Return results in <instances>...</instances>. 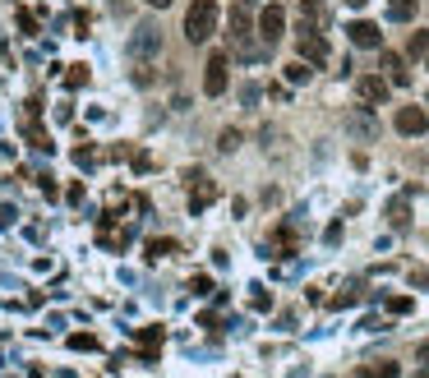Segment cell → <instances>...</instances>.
Listing matches in <instances>:
<instances>
[{"label": "cell", "instance_id": "obj_1", "mask_svg": "<svg viewBox=\"0 0 429 378\" xmlns=\"http://www.w3.org/2000/svg\"><path fill=\"white\" fill-rule=\"evenodd\" d=\"M217 32V0H194L189 14H185V37L194 46H203Z\"/></svg>", "mask_w": 429, "mask_h": 378}, {"label": "cell", "instance_id": "obj_2", "mask_svg": "<svg viewBox=\"0 0 429 378\" xmlns=\"http://www.w3.org/2000/svg\"><path fill=\"white\" fill-rule=\"evenodd\" d=\"M249 19H254V10H249V0H236V10H231V46L245 56V61H254V42H249Z\"/></svg>", "mask_w": 429, "mask_h": 378}, {"label": "cell", "instance_id": "obj_3", "mask_svg": "<svg viewBox=\"0 0 429 378\" xmlns=\"http://www.w3.org/2000/svg\"><path fill=\"white\" fill-rule=\"evenodd\" d=\"M227 51H213V56H208V74H203V92H208V97H222V92H227Z\"/></svg>", "mask_w": 429, "mask_h": 378}, {"label": "cell", "instance_id": "obj_4", "mask_svg": "<svg viewBox=\"0 0 429 378\" xmlns=\"http://www.w3.org/2000/svg\"><path fill=\"white\" fill-rule=\"evenodd\" d=\"M213 198H217V185L208 180V176H199V171H194V176H189V212H194V217H199V212H208V208H213Z\"/></svg>", "mask_w": 429, "mask_h": 378}, {"label": "cell", "instance_id": "obj_5", "mask_svg": "<svg viewBox=\"0 0 429 378\" xmlns=\"http://www.w3.org/2000/svg\"><path fill=\"white\" fill-rule=\"evenodd\" d=\"M295 46H300V61L305 65H328V42L314 28H300V42Z\"/></svg>", "mask_w": 429, "mask_h": 378}, {"label": "cell", "instance_id": "obj_6", "mask_svg": "<svg viewBox=\"0 0 429 378\" xmlns=\"http://www.w3.org/2000/svg\"><path fill=\"white\" fill-rule=\"evenodd\" d=\"M282 32H286V10H282V5H268V10L259 14V37L273 46Z\"/></svg>", "mask_w": 429, "mask_h": 378}, {"label": "cell", "instance_id": "obj_7", "mask_svg": "<svg viewBox=\"0 0 429 378\" xmlns=\"http://www.w3.org/2000/svg\"><path fill=\"white\" fill-rule=\"evenodd\" d=\"M157 46H162V28H153V23H148V28H138L134 37H129V56H134V61H143V56H157Z\"/></svg>", "mask_w": 429, "mask_h": 378}, {"label": "cell", "instance_id": "obj_8", "mask_svg": "<svg viewBox=\"0 0 429 378\" xmlns=\"http://www.w3.org/2000/svg\"><path fill=\"white\" fill-rule=\"evenodd\" d=\"M397 129H401V134H425V129H429V111H425V106H401V111H397Z\"/></svg>", "mask_w": 429, "mask_h": 378}, {"label": "cell", "instance_id": "obj_9", "mask_svg": "<svg viewBox=\"0 0 429 378\" xmlns=\"http://www.w3.org/2000/svg\"><path fill=\"white\" fill-rule=\"evenodd\" d=\"M351 42L355 46H365V51H379V46H384V32H379V23H365V19H360V23H351Z\"/></svg>", "mask_w": 429, "mask_h": 378}, {"label": "cell", "instance_id": "obj_10", "mask_svg": "<svg viewBox=\"0 0 429 378\" xmlns=\"http://www.w3.org/2000/svg\"><path fill=\"white\" fill-rule=\"evenodd\" d=\"M360 102H388V78H379V74L360 78Z\"/></svg>", "mask_w": 429, "mask_h": 378}, {"label": "cell", "instance_id": "obj_11", "mask_svg": "<svg viewBox=\"0 0 429 378\" xmlns=\"http://www.w3.org/2000/svg\"><path fill=\"white\" fill-rule=\"evenodd\" d=\"M384 70H388V83H397V88H406V83H411L406 61H401V56H393V51H384Z\"/></svg>", "mask_w": 429, "mask_h": 378}, {"label": "cell", "instance_id": "obj_12", "mask_svg": "<svg viewBox=\"0 0 429 378\" xmlns=\"http://www.w3.org/2000/svg\"><path fill=\"white\" fill-rule=\"evenodd\" d=\"M138 346H143V364H157V346H162V328H143V333H138Z\"/></svg>", "mask_w": 429, "mask_h": 378}, {"label": "cell", "instance_id": "obj_13", "mask_svg": "<svg viewBox=\"0 0 429 378\" xmlns=\"http://www.w3.org/2000/svg\"><path fill=\"white\" fill-rule=\"evenodd\" d=\"M360 378H401V364H393V360L360 364Z\"/></svg>", "mask_w": 429, "mask_h": 378}, {"label": "cell", "instance_id": "obj_14", "mask_svg": "<svg viewBox=\"0 0 429 378\" xmlns=\"http://www.w3.org/2000/svg\"><path fill=\"white\" fill-rule=\"evenodd\" d=\"M388 14L397 19V23H411L415 19V0H388Z\"/></svg>", "mask_w": 429, "mask_h": 378}, {"label": "cell", "instance_id": "obj_15", "mask_svg": "<svg viewBox=\"0 0 429 378\" xmlns=\"http://www.w3.org/2000/svg\"><path fill=\"white\" fill-rule=\"evenodd\" d=\"M388 217H393V227H406V222H411V208H406V198H393Z\"/></svg>", "mask_w": 429, "mask_h": 378}, {"label": "cell", "instance_id": "obj_16", "mask_svg": "<svg viewBox=\"0 0 429 378\" xmlns=\"http://www.w3.org/2000/svg\"><path fill=\"white\" fill-rule=\"evenodd\" d=\"M314 74V70H309L305 61H295V65H286V83H305V78Z\"/></svg>", "mask_w": 429, "mask_h": 378}, {"label": "cell", "instance_id": "obj_17", "mask_svg": "<svg viewBox=\"0 0 429 378\" xmlns=\"http://www.w3.org/2000/svg\"><path fill=\"white\" fill-rule=\"evenodd\" d=\"M411 56H425L429 51V32H411V46H406Z\"/></svg>", "mask_w": 429, "mask_h": 378}, {"label": "cell", "instance_id": "obj_18", "mask_svg": "<svg viewBox=\"0 0 429 378\" xmlns=\"http://www.w3.org/2000/svg\"><path fill=\"white\" fill-rule=\"evenodd\" d=\"M70 346H74V350H97V337H88V333H74V337H70Z\"/></svg>", "mask_w": 429, "mask_h": 378}, {"label": "cell", "instance_id": "obj_19", "mask_svg": "<svg viewBox=\"0 0 429 378\" xmlns=\"http://www.w3.org/2000/svg\"><path fill=\"white\" fill-rule=\"evenodd\" d=\"M351 129H355V134H374V120H369V116H351Z\"/></svg>", "mask_w": 429, "mask_h": 378}, {"label": "cell", "instance_id": "obj_20", "mask_svg": "<svg viewBox=\"0 0 429 378\" xmlns=\"http://www.w3.org/2000/svg\"><path fill=\"white\" fill-rule=\"evenodd\" d=\"M355 295H360V291H355V286H346L342 295H333V309H346V304H355Z\"/></svg>", "mask_w": 429, "mask_h": 378}, {"label": "cell", "instance_id": "obj_21", "mask_svg": "<svg viewBox=\"0 0 429 378\" xmlns=\"http://www.w3.org/2000/svg\"><path fill=\"white\" fill-rule=\"evenodd\" d=\"M171 249H176V244H171V240H153V244H148V258H167Z\"/></svg>", "mask_w": 429, "mask_h": 378}, {"label": "cell", "instance_id": "obj_22", "mask_svg": "<svg viewBox=\"0 0 429 378\" xmlns=\"http://www.w3.org/2000/svg\"><path fill=\"white\" fill-rule=\"evenodd\" d=\"M388 309H393V314H411V295H393Z\"/></svg>", "mask_w": 429, "mask_h": 378}, {"label": "cell", "instance_id": "obj_23", "mask_svg": "<svg viewBox=\"0 0 429 378\" xmlns=\"http://www.w3.org/2000/svg\"><path fill=\"white\" fill-rule=\"evenodd\" d=\"M134 83H138V88H153V83H157V74L148 70V65H143V70H134Z\"/></svg>", "mask_w": 429, "mask_h": 378}, {"label": "cell", "instance_id": "obj_24", "mask_svg": "<svg viewBox=\"0 0 429 378\" xmlns=\"http://www.w3.org/2000/svg\"><path fill=\"white\" fill-rule=\"evenodd\" d=\"M249 300H254V309H273V295H268L263 286H254V295H249Z\"/></svg>", "mask_w": 429, "mask_h": 378}, {"label": "cell", "instance_id": "obj_25", "mask_svg": "<svg viewBox=\"0 0 429 378\" xmlns=\"http://www.w3.org/2000/svg\"><path fill=\"white\" fill-rule=\"evenodd\" d=\"M240 148V129H227V134H222V152H236Z\"/></svg>", "mask_w": 429, "mask_h": 378}, {"label": "cell", "instance_id": "obj_26", "mask_svg": "<svg viewBox=\"0 0 429 378\" xmlns=\"http://www.w3.org/2000/svg\"><path fill=\"white\" fill-rule=\"evenodd\" d=\"M74 162H79V167H92V162H97V148H79Z\"/></svg>", "mask_w": 429, "mask_h": 378}, {"label": "cell", "instance_id": "obj_27", "mask_svg": "<svg viewBox=\"0 0 429 378\" xmlns=\"http://www.w3.org/2000/svg\"><path fill=\"white\" fill-rule=\"evenodd\" d=\"M83 83H88V70H83V65H74V74H70V88H83Z\"/></svg>", "mask_w": 429, "mask_h": 378}, {"label": "cell", "instance_id": "obj_28", "mask_svg": "<svg viewBox=\"0 0 429 378\" xmlns=\"http://www.w3.org/2000/svg\"><path fill=\"white\" fill-rule=\"evenodd\" d=\"M5 227H14V208H0V231Z\"/></svg>", "mask_w": 429, "mask_h": 378}, {"label": "cell", "instance_id": "obj_29", "mask_svg": "<svg viewBox=\"0 0 429 378\" xmlns=\"http://www.w3.org/2000/svg\"><path fill=\"white\" fill-rule=\"evenodd\" d=\"M143 5H153V10H167L171 0H143Z\"/></svg>", "mask_w": 429, "mask_h": 378}, {"label": "cell", "instance_id": "obj_30", "mask_svg": "<svg viewBox=\"0 0 429 378\" xmlns=\"http://www.w3.org/2000/svg\"><path fill=\"white\" fill-rule=\"evenodd\" d=\"M420 364H429V342H425V346H420Z\"/></svg>", "mask_w": 429, "mask_h": 378}, {"label": "cell", "instance_id": "obj_31", "mask_svg": "<svg viewBox=\"0 0 429 378\" xmlns=\"http://www.w3.org/2000/svg\"><path fill=\"white\" fill-rule=\"evenodd\" d=\"M351 5H365V0H351Z\"/></svg>", "mask_w": 429, "mask_h": 378}, {"label": "cell", "instance_id": "obj_32", "mask_svg": "<svg viewBox=\"0 0 429 378\" xmlns=\"http://www.w3.org/2000/svg\"><path fill=\"white\" fill-rule=\"evenodd\" d=\"M420 378H429V369H425V374H420Z\"/></svg>", "mask_w": 429, "mask_h": 378}]
</instances>
